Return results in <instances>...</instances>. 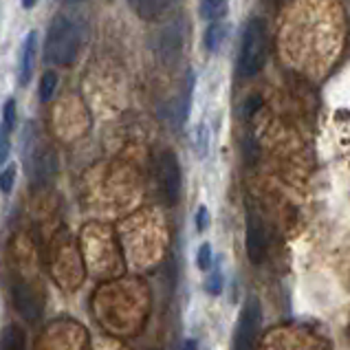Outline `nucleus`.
<instances>
[{
    "label": "nucleus",
    "mask_w": 350,
    "mask_h": 350,
    "mask_svg": "<svg viewBox=\"0 0 350 350\" xmlns=\"http://www.w3.org/2000/svg\"><path fill=\"white\" fill-rule=\"evenodd\" d=\"M16 185V165H7L3 172H0V192L3 194H12V189Z\"/></svg>",
    "instance_id": "6ab92c4d"
},
{
    "label": "nucleus",
    "mask_w": 350,
    "mask_h": 350,
    "mask_svg": "<svg viewBox=\"0 0 350 350\" xmlns=\"http://www.w3.org/2000/svg\"><path fill=\"white\" fill-rule=\"evenodd\" d=\"M38 5V0H23V7L25 9H33Z\"/></svg>",
    "instance_id": "393cba45"
},
{
    "label": "nucleus",
    "mask_w": 350,
    "mask_h": 350,
    "mask_svg": "<svg viewBox=\"0 0 350 350\" xmlns=\"http://www.w3.org/2000/svg\"><path fill=\"white\" fill-rule=\"evenodd\" d=\"M14 304L18 308V313L27 319H38L40 317V302L33 295V291L25 282L14 284Z\"/></svg>",
    "instance_id": "9b49d317"
},
{
    "label": "nucleus",
    "mask_w": 350,
    "mask_h": 350,
    "mask_svg": "<svg viewBox=\"0 0 350 350\" xmlns=\"http://www.w3.org/2000/svg\"><path fill=\"white\" fill-rule=\"evenodd\" d=\"M36 53H38V31H29L23 42V53H20V68H18L20 86H27L31 82L36 68Z\"/></svg>",
    "instance_id": "1a4fd4ad"
},
{
    "label": "nucleus",
    "mask_w": 350,
    "mask_h": 350,
    "mask_svg": "<svg viewBox=\"0 0 350 350\" xmlns=\"http://www.w3.org/2000/svg\"><path fill=\"white\" fill-rule=\"evenodd\" d=\"M55 167V154L49 148H33L27 154V172L31 174V181L36 185H44L46 181H51Z\"/></svg>",
    "instance_id": "423d86ee"
},
{
    "label": "nucleus",
    "mask_w": 350,
    "mask_h": 350,
    "mask_svg": "<svg viewBox=\"0 0 350 350\" xmlns=\"http://www.w3.org/2000/svg\"><path fill=\"white\" fill-rule=\"evenodd\" d=\"M181 350H198V344H196V339H185Z\"/></svg>",
    "instance_id": "b1692460"
},
{
    "label": "nucleus",
    "mask_w": 350,
    "mask_h": 350,
    "mask_svg": "<svg viewBox=\"0 0 350 350\" xmlns=\"http://www.w3.org/2000/svg\"><path fill=\"white\" fill-rule=\"evenodd\" d=\"M227 25H223V23H212L207 27V31H205V49L207 51H212V53H216L218 49L223 46V42H225V38H227Z\"/></svg>",
    "instance_id": "f8f14e48"
},
{
    "label": "nucleus",
    "mask_w": 350,
    "mask_h": 350,
    "mask_svg": "<svg viewBox=\"0 0 350 350\" xmlns=\"http://www.w3.org/2000/svg\"><path fill=\"white\" fill-rule=\"evenodd\" d=\"M260 324H262V308H260L258 297H249L243 313H240V322L236 328V350H254L256 337L260 333Z\"/></svg>",
    "instance_id": "39448f33"
},
{
    "label": "nucleus",
    "mask_w": 350,
    "mask_h": 350,
    "mask_svg": "<svg viewBox=\"0 0 350 350\" xmlns=\"http://www.w3.org/2000/svg\"><path fill=\"white\" fill-rule=\"evenodd\" d=\"M7 154H9V142H7V135L0 137V163L7 161Z\"/></svg>",
    "instance_id": "5701e85b"
},
{
    "label": "nucleus",
    "mask_w": 350,
    "mask_h": 350,
    "mask_svg": "<svg viewBox=\"0 0 350 350\" xmlns=\"http://www.w3.org/2000/svg\"><path fill=\"white\" fill-rule=\"evenodd\" d=\"M262 106V97L260 95H252L247 99V102L243 104V111H240V115H243L245 119L254 117V113H258V108Z\"/></svg>",
    "instance_id": "412c9836"
},
{
    "label": "nucleus",
    "mask_w": 350,
    "mask_h": 350,
    "mask_svg": "<svg viewBox=\"0 0 350 350\" xmlns=\"http://www.w3.org/2000/svg\"><path fill=\"white\" fill-rule=\"evenodd\" d=\"M205 291L209 295H221L223 293V273L218 271H212V275L207 278V282H205Z\"/></svg>",
    "instance_id": "aec40b11"
},
{
    "label": "nucleus",
    "mask_w": 350,
    "mask_h": 350,
    "mask_svg": "<svg viewBox=\"0 0 350 350\" xmlns=\"http://www.w3.org/2000/svg\"><path fill=\"white\" fill-rule=\"evenodd\" d=\"M212 262H214V254H212V245L209 243H203L198 247V254H196V265L201 271H209L212 269Z\"/></svg>",
    "instance_id": "a211bd4d"
},
{
    "label": "nucleus",
    "mask_w": 350,
    "mask_h": 350,
    "mask_svg": "<svg viewBox=\"0 0 350 350\" xmlns=\"http://www.w3.org/2000/svg\"><path fill=\"white\" fill-rule=\"evenodd\" d=\"M64 3H79V0H64Z\"/></svg>",
    "instance_id": "a878e982"
},
{
    "label": "nucleus",
    "mask_w": 350,
    "mask_h": 350,
    "mask_svg": "<svg viewBox=\"0 0 350 350\" xmlns=\"http://www.w3.org/2000/svg\"><path fill=\"white\" fill-rule=\"evenodd\" d=\"M194 148H196V154L205 159L207 157V150H209V130L205 124H201L196 128V133H194Z\"/></svg>",
    "instance_id": "dca6fc26"
},
{
    "label": "nucleus",
    "mask_w": 350,
    "mask_h": 350,
    "mask_svg": "<svg viewBox=\"0 0 350 350\" xmlns=\"http://www.w3.org/2000/svg\"><path fill=\"white\" fill-rule=\"evenodd\" d=\"M14 128H16V102L14 99H7L3 108V135L9 137Z\"/></svg>",
    "instance_id": "f3484780"
},
{
    "label": "nucleus",
    "mask_w": 350,
    "mask_h": 350,
    "mask_svg": "<svg viewBox=\"0 0 350 350\" xmlns=\"http://www.w3.org/2000/svg\"><path fill=\"white\" fill-rule=\"evenodd\" d=\"M267 254V236L265 227L256 214H249L247 218V256L254 265H260Z\"/></svg>",
    "instance_id": "6e6552de"
},
{
    "label": "nucleus",
    "mask_w": 350,
    "mask_h": 350,
    "mask_svg": "<svg viewBox=\"0 0 350 350\" xmlns=\"http://www.w3.org/2000/svg\"><path fill=\"white\" fill-rule=\"evenodd\" d=\"M269 53V38L267 27L260 18H252L243 31V42H240L238 55V73L243 77H254L267 62Z\"/></svg>",
    "instance_id": "f03ea898"
},
{
    "label": "nucleus",
    "mask_w": 350,
    "mask_h": 350,
    "mask_svg": "<svg viewBox=\"0 0 350 350\" xmlns=\"http://www.w3.org/2000/svg\"><path fill=\"white\" fill-rule=\"evenodd\" d=\"M55 88H57V73L55 71L42 73V77H40V88H38L40 102L42 104L51 102V97L55 95Z\"/></svg>",
    "instance_id": "2eb2a0df"
},
{
    "label": "nucleus",
    "mask_w": 350,
    "mask_h": 350,
    "mask_svg": "<svg viewBox=\"0 0 350 350\" xmlns=\"http://www.w3.org/2000/svg\"><path fill=\"white\" fill-rule=\"evenodd\" d=\"M227 9H229L227 0H201L198 12H201V18L212 20V23H218V20L227 16Z\"/></svg>",
    "instance_id": "ddd939ff"
},
{
    "label": "nucleus",
    "mask_w": 350,
    "mask_h": 350,
    "mask_svg": "<svg viewBox=\"0 0 350 350\" xmlns=\"http://www.w3.org/2000/svg\"><path fill=\"white\" fill-rule=\"evenodd\" d=\"M82 46V29L73 18L57 14L49 25L44 40V62L53 66H71Z\"/></svg>",
    "instance_id": "f257e3e1"
},
{
    "label": "nucleus",
    "mask_w": 350,
    "mask_h": 350,
    "mask_svg": "<svg viewBox=\"0 0 350 350\" xmlns=\"http://www.w3.org/2000/svg\"><path fill=\"white\" fill-rule=\"evenodd\" d=\"M178 0H130V7L142 20H159L176 7Z\"/></svg>",
    "instance_id": "9d476101"
},
{
    "label": "nucleus",
    "mask_w": 350,
    "mask_h": 350,
    "mask_svg": "<svg viewBox=\"0 0 350 350\" xmlns=\"http://www.w3.org/2000/svg\"><path fill=\"white\" fill-rule=\"evenodd\" d=\"M157 176H159V187H161V196L167 205H176L181 198V165L172 150H165L159 157L157 163Z\"/></svg>",
    "instance_id": "20e7f679"
},
{
    "label": "nucleus",
    "mask_w": 350,
    "mask_h": 350,
    "mask_svg": "<svg viewBox=\"0 0 350 350\" xmlns=\"http://www.w3.org/2000/svg\"><path fill=\"white\" fill-rule=\"evenodd\" d=\"M185 38H187V25L185 20L174 18L159 31L157 38V55L165 66H174L183 55L185 49Z\"/></svg>",
    "instance_id": "7ed1b4c3"
},
{
    "label": "nucleus",
    "mask_w": 350,
    "mask_h": 350,
    "mask_svg": "<svg viewBox=\"0 0 350 350\" xmlns=\"http://www.w3.org/2000/svg\"><path fill=\"white\" fill-rule=\"evenodd\" d=\"M192 91H194V75L189 73L187 75V84L183 88V93L174 97L172 102H167L163 108H161V117L165 119V122L170 126H183L187 122L189 117V106H192Z\"/></svg>",
    "instance_id": "0eeeda50"
},
{
    "label": "nucleus",
    "mask_w": 350,
    "mask_h": 350,
    "mask_svg": "<svg viewBox=\"0 0 350 350\" xmlns=\"http://www.w3.org/2000/svg\"><path fill=\"white\" fill-rule=\"evenodd\" d=\"M0 350H25V335L18 326H7L0 333Z\"/></svg>",
    "instance_id": "4468645a"
},
{
    "label": "nucleus",
    "mask_w": 350,
    "mask_h": 350,
    "mask_svg": "<svg viewBox=\"0 0 350 350\" xmlns=\"http://www.w3.org/2000/svg\"><path fill=\"white\" fill-rule=\"evenodd\" d=\"M207 225H209V212L205 205H201L196 209V229L198 232H205Z\"/></svg>",
    "instance_id": "4be33fe9"
}]
</instances>
